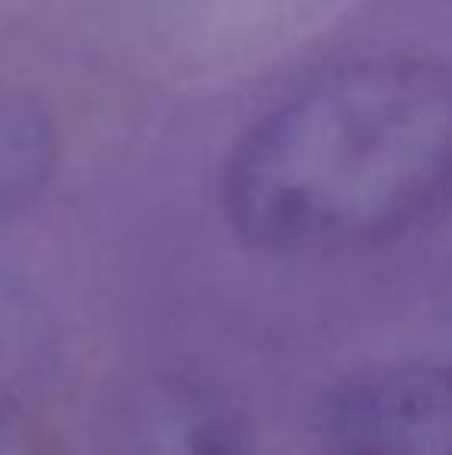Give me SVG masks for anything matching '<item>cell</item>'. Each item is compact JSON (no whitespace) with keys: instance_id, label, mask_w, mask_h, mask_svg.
I'll return each mask as SVG.
<instances>
[{"instance_id":"7a4b0ae2","label":"cell","mask_w":452,"mask_h":455,"mask_svg":"<svg viewBox=\"0 0 452 455\" xmlns=\"http://www.w3.org/2000/svg\"><path fill=\"white\" fill-rule=\"evenodd\" d=\"M316 455H452V378L440 363H375L338 378L313 412Z\"/></svg>"},{"instance_id":"5b68a950","label":"cell","mask_w":452,"mask_h":455,"mask_svg":"<svg viewBox=\"0 0 452 455\" xmlns=\"http://www.w3.org/2000/svg\"><path fill=\"white\" fill-rule=\"evenodd\" d=\"M56 360V325L44 298L0 267V409L28 406Z\"/></svg>"},{"instance_id":"8992f818","label":"cell","mask_w":452,"mask_h":455,"mask_svg":"<svg viewBox=\"0 0 452 455\" xmlns=\"http://www.w3.org/2000/svg\"><path fill=\"white\" fill-rule=\"evenodd\" d=\"M0 455H72L31 406L0 409Z\"/></svg>"},{"instance_id":"277c9868","label":"cell","mask_w":452,"mask_h":455,"mask_svg":"<svg viewBox=\"0 0 452 455\" xmlns=\"http://www.w3.org/2000/svg\"><path fill=\"white\" fill-rule=\"evenodd\" d=\"M59 164L53 112L31 91L0 81V220L35 202Z\"/></svg>"},{"instance_id":"3957f363","label":"cell","mask_w":452,"mask_h":455,"mask_svg":"<svg viewBox=\"0 0 452 455\" xmlns=\"http://www.w3.org/2000/svg\"><path fill=\"white\" fill-rule=\"evenodd\" d=\"M99 455H260L248 412L220 384L162 371L112 403Z\"/></svg>"},{"instance_id":"6da1fadb","label":"cell","mask_w":452,"mask_h":455,"mask_svg":"<svg viewBox=\"0 0 452 455\" xmlns=\"http://www.w3.org/2000/svg\"><path fill=\"white\" fill-rule=\"evenodd\" d=\"M449 72L424 53L338 62L273 102L226 149L218 202L273 258L369 251L418 229L449 186Z\"/></svg>"}]
</instances>
